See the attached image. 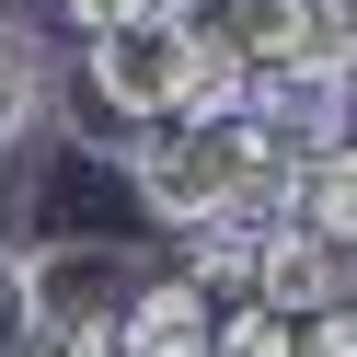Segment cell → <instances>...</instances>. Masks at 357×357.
Listing matches in <instances>:
<instances>
[{"mask_svg": "<svg viewBox=\"0 0 357 357\" xmlns=\"http://www.w3.org/2000/svg\"><path fill=\"white\" fill-rule=\"evenodd\" d=\"M35 357H58V346H35Z\"/></svg>", "mask_w": 357, "mask_h": 357, "instance_id": "cell-12", "label": "cell"}, {"mask_svg": "<svg viewBox=\"0 0 357 357\" xmlns=\"http://www.w3.org/2000/svg\"><path fill=\"white\" fill-rule=\"evenodd\" d=\"M0 12H12V0H0Z\"/></svg>", "mask_w": 357, "mask_h": 357, "instance_id": "cell-13", "label": "cell"}, {"mask_svg": "<svg viewBox=\"0 0 357 357\" xmlns=\"http://www.w3.org/2000/svg\"><path fill=\"white\" fill-rule=\"evenodd\" d=\"M254 300L300 323V311L346 300V254H334V242L311 231V219H277V231H265V254H254Z\"/></svg>", "mask_w": 357, "mask_h": 357, "instance_id": "cell-4", "label": "cell"}, {"mask_svg": "<svg viewBox=\"0 0 357 357\" xmlns=\"http://www.w3.org/2000/svg\"><path fill=\"white\" fill-rule=\"evenodd\" d=\"M127 12H150V0H58V24H70V35H104V24H127Z\"/></svg>", "mask_w": 357, "mask_h": 357, "instance_id": "cell-9", "label": "cell"}, {"mask_svg": "<svg viewBox=\"0 0 357 357\" xmlns=\"http://www.w3.org/2000/svg\"><path fill=\"white\" fill-rule=\"evenodd\" d=\"M254 162H277L254 116H162L139 139V162H127V185H139V208L162 219V231H196V219H219L242 196Z\"/></svg>", "mask_w": 357, "mask_h": 357, "instance_id": "cell-1", "label": "cell"}, {"mask_svg": "<svg viewBox=\"0 0 357 357\" xmlns=\"http://www.w3.org/2000/svg\"><path fill=\"white\" fill-rule=\"evenodd\" d=\"M346 300H357V254H346Z\"/></svg>", "mask_w": 357, "mask_h": 357, "instance_id": "cell-11", "label": "cell"}, {"mask_svg": "<svg viewBox=\"0 0 357 357\" xmlns=\"http://www.w3.org/2000/svg\"><path fill=\"white\" fill-rule=\"evenodd\" d=\"M47 346V288H35V254L0 242V357H35Z\"/></svg>", "mask_w": 357, "mask_h": 357, "instance_id": "cell-7", "label": "cell"}, {"mask_svg": "<svg viewBox=\"0 0 357 357\" xmlns=\"http://www.w3.org/2000/svg\"><path fill=\"white\" fill-rule=\"evenodd\" d=\"M150 12H185V24H196V12H219V0H150Z\"/></svg>", "mask_w": 357, "mask_h": 357, "instance_id": "cell-10", "label": "cell"}, {"mask_svg": "<svg viewBox=\"0 0 357 357\" xmlns=\"http://www.w3.org/2000/svg\"><path fill=\"white\" fill-rule=\"evenodd\" d=\"M116 334H127V357H208L219 346V300L173 265V277H139L116 300Z\"/></svg>", "mask_w": 357, "mask_h": 357, "instance_id": "cell-3", "label": "cell"}, {"mask_svg": "<svg viewBox=\"0 0 357 357\" xmlns=\"http://www.w3.org/2000/svg\"><path fill=\"white\" fill-rule=\"evenodd\" d=\"M219 24H231V47L254 58V70H300V47H311V0H219Z\"/></svg>", "mask_w": 357, "mask_h": 357, "instance_id": "cell-6", "label": "cell"}, {"mask_svg": "<svg viewBox=\"0 0 357 357\" xmlns=\"http://www.w3.org/2000/svg\"><path fill=\"white\" fill-rule=\"evenodd\" d=\"M300 219L334 242V254H357V139H334V150L300 162Z\"/></svg>", "mask_w": 357, "mask_h": 357, "instance_id": "cell-5", "label": "cell"}, {"mask_svg": "<svg viewBox=\"0 0 357 357\" xmlns=\"http://www.w3.org/2000/svg\"><path fill=\"white\" fill-rule=\"evenodd\" d=\"M185 81H196V24L185 12H127V24L81 35V93H93L116 127L185 116Z\"/></svg>", "mask_w": 357, "mask_h": 357, "instance_id": "cell-2", "label": "cell"}, {"mask_svg": "<svg viewBox=\"0 0 357 357\" xmlns=\"http://www.w3.org/2000/svg\"><path fill=\"white\" fill-rule=\"evenodd\" d=\"M208 357H300V323L265 300H219V346Z\"/></svg>", "mask_w": 357, "mask_h": 357, "instance_id": "cell-8", "label": "cell"}]
</instances>
